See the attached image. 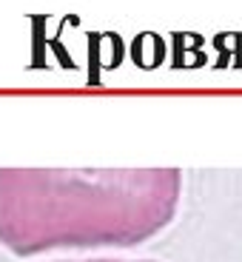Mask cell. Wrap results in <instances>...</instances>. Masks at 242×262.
<instances>
[{
    "instance_id": "7a4b0ae2",
    "label": "cell",
    "mask_w": 242,
    "mask_h": 262,
    "mask_svg": "<svg viewBox=\"0 0 242 262\" xmlns=\"http://www.w3.org/2000/svg\"><path fill=\"white\" fill-rule=\"evenodd\" d=\"M60 262H151V259H108V256H103V259H60Z\"/></svg>"
},
{
    "instance_id": "6da1fadb",
    "label": "cell",
    "mask_w": 242,
    "mask_h": 262,
    "mask_svg": "<svg viewBox=\"0 0 242 262\" xmlns=\"http://www.w3.org/2000/svg\"><path fill=\"white\" fill-rule=\"evenodd\" d=\"M177 168H0V245L17 256L60 248H131L174 223Z\"/></svg>"
}]
</instances>
